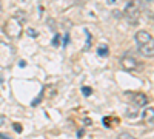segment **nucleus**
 Returning <instances> with one entry per match:
<instances>
[{
    "mask_svg": "<svg viewBox=\"0 0 154 139\" xmlns=\"http://www.w3.org/2000/svg\"><path fill=\"white\" fill-rule=\"evenodd\" d=\"M153 40V36L149 34L148 31H137L136 33V42L139 43V47H142V45H146L148 42H151Z\"/></svg>",
    "mask_w": 154,
    "mask_h": 139,
    "instance_id": "6",
    "label": "nucleus"
},
{
    "mask_svg": "<svg viewBox=\"0 0 154 139\" xmlns=\"http://www.w3.org/2000/svg\"><path fill=\"white\" fill-rule=\"evenodd\" d=\"M117 139H136V138H134L133 134H130V133H126V131H125V133H120L117 136Z\"/></svg>",
    "mask_w": 154,
    "mask_h": 139,
    "instance_id": "10",
    "label": "nucleus"
},
{
    "mask_svg": "<svg viewBox=\"0 0 154 139\" xmlns=\"http://www.w3.org/2000/svg\"><path fill=\"white\" fill-rule=\"evenodd\" d=\"M3 124H5V116H0V127H2Z\"/></svg>",
    "mask_w": 154,
    "mask_h": 139,
    "instance_id": "18",
    "label": "nucleus"
},
{
    "mask_svg": "<svg viewBox=\"0 0 154 139\" xmlns=\"http://www.w3.org/2000/svg\"><path fill=\"white\" fill-rule=\"evenodd\" d=\"M153 113H154V108L153 107H149L148 110L143 111V118L146 119V121L149 119V124H151V125H153Z\"/></svg>",
    "mask_w": 154,
    "mask_h": 139,
    "instance_id": "8",
    "label": "nucleus"
},
{
    "mask_svg": "<svg viewBox=\"0 0 154 139\" xmlns=\"http://www.w3.org/2000/svg\"><path fill=\"white\" fill-rule=\"evenodd\" d=\"M13 127H14V130H16L17 133H22V130H23V128H22V125H20V124H13Z\"/></svg>",
    "mask_w": 154,
    "mask_h": 139,
    "instance_id": "15",
    "label": "nucleus"
},
{
    "mask_svg": "<svg viewBox=\"0 0 154 139\" xmlns=\"http://www.w3.org/2000/svg\"><path fill=\"white\" fill-rule=\"evenodd\" d=\"M19 65H20V67H25L26 62H25V61H20V62H19Z\"/></svg>",
    "mask_w": 154,
    "mask_h": 139,
    "instance_id": "20",
    "label": "nucleus"
},
{
    "mask_svg": "<svg viewBox=\"0 0 154 139\" xmlns=\"http://www.w3.org/2000/svg\"><path fill=\"white\" fill-rule=\"evenodd\" d=\"M5 33L6 36L11 37V39H19L22 34V23L17 20V19H9L5 23Z\"/></svg>",
    "mask_w": 154,
    "mask_h": 139,
    "instance_id": "1",
    "label": "nucleus"
},
{
    "mask_svg": "<svg viewBox=\"0 0 154 139\" xmlns=\"http://www.w3.org/2000/svg\"><path fill=\"white\" fill-rule=\"evenodd\" d=\"M13 57H14V50L8 43L0 42V65L8 67L11 63V61H13Z\"/></svg>",
    "mask_w": 154,
    "mask_h": 139,
    "instance_id": "2",
    "label": "nucleus"
},
{
    "mask_svg": "<svg viewBox=\"0 0 154 139\" xmlns=\"http://www.w3.org/2000/svg\"><path fill=\"white\" fill-rule=\"evenodd\" d=\"M131 102L134 107H145L148 105V96L143 93H136V94H131Z\"/></svg>",
    "mask_w": 154,
    "mask_h": 139,
    "instance_id": "4",
    "label": "nucleus"
},
{
    "mask_svg": "<svg viewBox=\"0 0 154 139\" xmlns=\"http://www.w3.org/2000/svg\"><path fill=\"white\" fill-rule=\"evenodd\" d=\"M0 139H13V138H9L8 134H5V133H0Z\"/></svg>",
    "mask_w": 154,
    "mask_h": 139,
    "instance_id": "16",
    "label": "nucleus"
},
{
    "mask_svg": "<svg viewBox=\"0 0 154 139\" xmlns=\"http://www.w3.org/2000/svg\"><path fill=\"white\" fill-rule=\"evenodd\" d=\"M82 93H83V96H91L93 90L89 87H83V88H82Z\"/></svg>",
    "mask_w": 154,
    "mask_h": 139,
    "instance_id": "13",
    "label": "nucleus"
},
{
    "mask_svg": "<svg viewBox=\"0 0 154 139\" xmlns=\"http://www.w3.org/2000/svg\"><path fill=\"white\" fill-rule=\"evenodd\" d=\"M120 63H122V68L123 70H126V71H133V70H136V67H137V61L134 57H131V56H125V57L120 61Z\"/></svg>",
    "mask_w": 154,
    "mask_h": 139,
    "instance_id": "5",
    "label": "nucleus"
},
{
    "mask_svg": "<svg viewBox=\"0 0 154 139\" xmlns=\"http://www.w3.org/2000/svg\"><path fill=\"white\" fill-rule=\"evenodd\" d=\"M111 118H108V116H106V118H103V124H105V127H111Z\"/></svg>",
    "mask_w": 154,
    "mask_h": 139,
    "instance_id": "14",
    "label": "nucleus"
},
{
    "mask_svg": "<svg viewBox=\"0 0 154 139\" xmlns=\"http://www.w3.org/2000/svg\"><path fill=\"white\" fill-rule=\"evenodd\" d=\"M42 97H43V90H42V91H40V94H39V96H37V97H36V99H34V100H32V104H31V105H32V107H36V105H37V104H40V100H42Z\"/></svg>",
    "mask_w": 154,
    "mask_h": 139,
    "instance_id": "11",
    "label": "nucleus"
},
{
    "mask_svg": "<svg viewBox=\"0 0 154 139\" xmlns=\"http://www.w3.org/2000/svg\"><path fill=\"white\" fill-rule=\"evenodd\" d=\"M139 51H140L145 57H153V56H154V43H153V40H151V42H148L146 45L139 47Z\"/></svg>",
    "mask_w": 154,
    "mask_h": 139,
    "instance_id": "7",
    "label": "nucleus"
},
{
    "mask_svg": "<svg viewBox=\"0 0 154 139\" xmlns=\"http://www.w3.org/2000/svg\"><path fill=\"white\" fill-rule=\"evenodd\" d=\"M68 42H69V36L66 34V36H65V40H63V45H66V43H68Z\"/></svg>",
    "mask_w": 154,
    "mask_h": 139,
    "instance_id": "17",
    "label": "nucleus"
},
{
    "mask_svg": "<svg viewBox=\"0 0 154 139\" xmlns=\"http://www.w3.org/2000/svg\"><path fill=\"white\" fill-rule=\"evenodd\" d=\"M123 14H125L126 19H128L130 23H137L139 16H140V9H139V6L134 2H128V3H126V6H125Z\"/></svg>",
    "mask_w": 154,
    "mask_h": 139,
    "instance_id": "3",
    "label": "nucleus"
},
{
    "mask_svg": "<svg viewBox=\"0 0 154 139\" xmlns=\"http://www.w3.org/2000/svg\"><path fill=\"white\" fill-rule=\"evenodd\" d=\"M59 45H60V36L56 34L54 39H52V47H59Z\"/></svg>",
    "mask_w": 154,
    "mask_h": 139,
    "instance_id": "12",
    "label": "nucleus"
},
{
    "mask_svg": "<svg viewBox=\"0 0 154 139\" xmlns=\"http://www.w3.org/2000/svg\"><path fill=\"white\" fill-rule=\"evenodd\" d=\"M97 54L102 56V57H106V56H108V47H106V45H102V47L97 48Z\"/></svg>",
    "mask_w": 154,
    "mask_h": 139,
    "instance_id": "9",
    "label": "nucleus"
},
{
    "mask_svg": "<svg viewBox=\"0 0 154 139\" xmlns=\"http://www.w3.org/2000/svg\"><path fill=\"white\" fill-rule=\"evenodd\" d=\"M28 33H29L31 36H37V33L34 31V29H28Z\"/></svg>",
    "mask_w": 154,
    "mask_h": 139,
    "instance_id": "19",
    "label": "nucleus"
}]
</instances>
